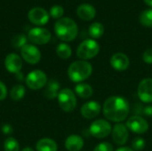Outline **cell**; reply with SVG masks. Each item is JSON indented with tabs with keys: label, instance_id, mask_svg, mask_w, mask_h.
<instances>
[{
	"label": "cell",
	"instance_id": "6da1fadb",
	"mask_svg": "<svg viewBox=\"0 0 152 151\" xmlns=\"http://www.w3.org/2000/svg\"><path fill=\"white\" fill-rule=\"evenodd\" d=\"M103 114L105 117L112 122H122L129 115L130 105L126 98L121 96H111L103 104Z\"/></svg>",
	"mask_w": 152,
	"mask_h": 151
},
{
	"label": "cell",
	"instance_id": "7a4b0ae2",
	"mask_svg": "<svg viewBox=\"0 0 152 151\" xmlns=\"http://www.w3.org/2000/svg\"><path fill=\"white\" fill-rule=\"evenodd\" d=\"M54 32L56 36L64 42L73 41L78 33L77 23L69 17L59 19L54 24Z\"/></svg>",
	"mask_w": 152,
	"mask_h": 151
},
{
	"label": "cell",
	"instance_id": "3957f363",
	"mask_svg": "<svg viewBox=\"0 0 152 151\" xmlns=\"http://www.w3.org/2000/svg\"><path fill=\"white\" fill-rule=\"evenodd\" d=\"M93 72L91 63L86 61H77L72 62L68 69V76L72 82L81 83L87 79Z\"/></svg>",
	"mask_w": 152,
	"mask_h": 151
},
{
	"label": "cell",
	"instance_id": "277c9868",
	"mask_svg": "<svg viewBox=\"0 0 152 151\" xmlns=\"http://www.w3.org/2000/svg\"><path fill=\"white\" fill-rule=\"evenodd\" d=\"M100 52L99 44L94 39L84 40L77 49V56L82 61L94 58Z\"/></svg>",
	"mask_w": 152,
	"mask_h": 151
},
{
	"label": "cell",
	"instance_id": "5b68a950",
	"mask_svg": "<svg viewBox=\"0 0 152 151\" xmlns=\"http://www.w3.org/2000/svg\"><path fill=\"white\" fill-rule=\"evenodd\" d=\"M60 108L65 112H71L77 107V98L74 92L69 88L61 89L57 96Z\"/></svg>",
	"mask_w": 152,
	"mask_h": 151
},
{
	"label": "cell",
	"instance_id": "8992f818",
	"mask_svg": "<svg viewBox=\"0 0 152 151\" xmlns=\"http://www.w3.org/2000/svg\"><path fill=\"white\" fill-rule=\"evenodd\" d=\"M47 76L46 74L40 69H35L30 71L26 78V85L31 90H39L45 87L47 84Z\"/></svg>",
	"mask_w": 152,
	"mask_h": 151
},
{
	"label": "cell",
	"instance_id": "52a82bcc",
	"mask_svg": "<svg viewBox=\"0 0 152 151\" xmlns=\"http://www.w3.org/2000/svg\"><path fill=\"white\" fill-rule=\"evenodd\" d=\"M112 128L110 124L104 119H98L93 122L89 127L90 134L97 139H103L110 135Z\"/></svg>",
	"mask_w": 152,
	"mask_h": 151
},
{
	"label": "cell",
	"instance_id": "ba28073f",
	"mask_svg": "<svg viewBox=\"0 0 152 151\" xmlns=\"http://www.w3.org/2000/svg\"><path fill=\"white\" fill-rule=\"evenodd\" d=\"M51 37V32L44 28H33L28 33V39L35 44H45Z\"/></svg>",
	"mask_w": 152,
	"mask_h": 151
},
{
	"label": "cell",
	"instance_id": "9c48e42d",
	"mask_svg": "<svg viewBox=\"0 0 152 151\" xmlns=\"http://www.w3.org/2000/svg\"><path fill=\"white\" fill-rule=\"evenodd\" d=\"M20 54L22 59L31 65L38 63L41 60V53L39 49L31 44H25L20 49Z\"/></svg>",
	"mask_w": 152,
	"mask_h": 151
},
{
	"label": "cell",
	"instance_id": "30bf717a",
	"mask_svg": "<svg viewBox=\"0 0 152 151\" xmlns=\"http://www.w3.org/2000/svg\"><path fill=\"white\" fill-rule=\"evenodd\" d=\"M126 125L128 130H130L131 132L137 133V134L145 133L149 130L148 122L139 115H134V116L131 117L127 120Z\"/></svg>",
	"mask_w": 152,
	"mask_h": 151
},
{
	"label": "cell",
	"instance_id": "8fae6325",
	"mask_svg": "<svg viewBox=\"0 0 152 151\" xmlns=\"http://www.w3.org/2000/svg\"><path fill=\"white\" fill-rule=\"evenodd\" d=\"M28 17L31 23L37 26L45 25L49 20L48 12L42 7H34L30 9L28 13Z\"/></svg>",
	"mask_w": 152,
	"mask_h": 151
},
{
	"label": "cell",
	"instance_id": "7c38bea8",
	"mask_svg": "<svg viewBox=\"0 0 152 151\" xmlns=\"http://www.w3.org/2000/svg\"><path fill=\"white\" fill-rule=\"evenodd\" d=\"M138 96L141 101L146 103L152 102V78H144L142 79L137 89Z\"/></svg>",
	"mask_w": 152,
	"mask_h": 151
},
{
	"label": "cell",
	"instance_id": "4fadbf2b",
	"mask_svg": "<svg viewBox=\"0 0 152 151\" xmlns=\"http://www.w3.org/2000/svg\"><path fill=\"white\" fill-rule=\"evenodd\" d=\"M112 139L117 145H125L129 138V130L126 125L123 124H117L114 125L111 131Z\"/></svg>",
	"mask_w": 152,
	"mask_h": 151
},
{
	"label": "cell",
	"instance_id": "5bb4252c",
	"mask_svg": "<svg viewBox=\"0 0 152 151\" xmlns=\"http://www.w3.org/2000/svg\"><path fill=\"white\" fill-rule=\"evenodd\" d=\"M4 67L10 73L16 74L20 72L22 68V60L20 56L14 53H9L4 59Z\"/></svg>",
	"mask_w": 152,
	"mask_h": 151
},
{
	"label": "cell",
	"instance_id": "9a60e30c",
	"mask_svg": "<svg viewBox=\"0 0 152 151\" xmlns=\"http://www.w3.org/2000/svg\"><path fill=\"white\" fill-rule=\"evenodd\" d=\"M102 111V106L99 102L91 101L86 102L80 109L81 115L86 119H93L100 115Z\"/></svg>",
	"mask_w": 152,
	"mask_h": 151
},
{
	"label": "cell",
	"instance_id": "2e32d148",
	"mask_svg": "<svg viewBox=\"0 0 152 151\" xmlns=\"http://www.w3.org/2000/svg\"><path fill=\"white\" fill-rule=\"evenodd\" d=\"M110 65L117 71H124L128 69L130 65V60L126 54L123 53H114L110 58Z\"/></svg>",
	"mask_w": 152,
	"mask_h": 151
},
{
	"label": "cell",
	"instance_id": "e0dca14e",
	"mask_svg": "<svg viewBox=\"0 0 152 151\" xmlns=\"http://www.w3.org/2000/svg\"><path fill=\"white\" fill-rule=\"evenodd\" d=\"M77 15L83 20H91L96 15V9L90 4H82L77 9Z\"/></svg>",
	"mask_w": 152,
	"mask_h": 151
},
{
	"label": "cell",
	"instance_id": "ac0fdd59",
	"mask_svg": "<svg viewBox=\"0 0 152 151\" xmlns=\"http://www.w3.org/2000/svg\"><path fill=\"white\" fill-rule=\"evenodd\" d=\"M64 145L68 151H80L84 147V140L77 134H71L65 140Z\"/></svg>",
	"mask_w": 152,
	"mask_h": 151
},
{
	"label": "cell",
	"instance_id": "d6986e66",
	"mask_svg": "<svg viewBox=\"0 0 152 151\" xmlns=\"http://www.w3.org/2000/svg\"><path fill=\"white\" fill-rule=\"evenodd\" d=\"M60 84L57 80L55 79H51L49 82H47L45 91H44V95L45 98L49 100H53L57 98L59 93H60Z\"/></svg>",
	"mask_w": 152,
	"mask_h": 151
},
{
	"label": "cell",
	"instance_id": "ffe728a7",
	"mask_svg": "<svg viewBox=\"0 0 152 151\" xmlns=\"http://www.w3.org/2000/svg\"><path fill=\"white\" fill-rule=\"evenodd\" d=\"M37 151H57L58 145L53 139L42 138L36 144Z\"/></svg>",
	"mask_w": 152,
	"mask_h": 151
},
{
	"label": "cell",
	"instance_id": "44dd1931",
	"mask_svg": "<svg viewBox=\"0 0 152 151\" xmlns=\"http://www.w3.org/2000/svg\"><path fill=\"white\" fill-rule=\"evenodd\" d=\"M75 93L82 99H88L94 93L93 87L86 83H79L75 87Z\"/></svg>",
	"mask_w": 152,
	"mask_h": 151
},
{
	"label": "cell",
	"instance_id": "7402d4cb",
	"mask_svg": "<svg viewBox=\"0 0 152 151\" xmlns=\"http://www.w3.org/2000/svg\"><path fill=\"white\" fill-rule=\"evenodd\" d=\"M26 93V89L22 85H16L12 87L10 91V97L13 101H20Z\"/></svg>",
	"mask_w": 152,
	"mask_h": 151
},
{
	"label": "cell",
	"instance_id": "603a6c76",
	"mask_svg": "<svg viewBox=\"0 0 152 151\" xmlns=\"http://www.w3.org/2000/svg\"><path fill=\"white\" fill-rule=\"evenodd\" d=\"M88 33L93 38H100L104 33V27L101 22H94L90 25Z\"/></svg>",
	"mask_w": 152,
	"mask_h": 151
},
{
	"label": "cell",
	"instance_id": "cb8c5ba5",
	"mask_svg": "<svg viewBox=\"0 0 152 151\" xmlns=\"http://www.w3.org/2000/svg\"><path fill=\"white\" fill-rule=\"evenodd\" d=\"M56 53H57V55L61 59L67 60V59H69L71 56L72 50H71L70 46L68 44H66V43H61L56 47Z\"/></svg>",
	"mask_w": 152,
	"mask_h": 151
},
{
	"label": "cell",
	"instance_id": "d4e9b609",
	"mask_svg": "<svg viewBox=\"0 0 152 151\" xmlns=\"http://www.w3.org/2000/svg\"><path fill=\"white\" fill-rule=\"evenodd\" d=\"M140 22L144 27L152 28V8L147 9L141 13Z\"/></svg>",
	"mask_w": 152,
	"mask_h": 151
},
{
	"label": "cell",
	"instance_id": "484cf974",
	"mask_svg": "<svg viewBox=\"0 0 152 151\" xmlns=\"http://www.w3.org/2000/svg\"><path fill=\"white\" fill-rule=\"evenodd\" d=\"M4 151H20V144L18 141L13 137H8L4 142Z\"/></svg>",
	"mask_w": 152,
	"mask_h": 151
},
{
	"label": "cell",
	"instance_id": "4316f807",
	"mask_svg": "<svg viewBox=\"0 0 152 151\" xmlns=\"http://www.w3.org/2000/svg\"><path fill=\"white\" fill-rule=\"evenodd\" d=\"M27 36L23 34L15 35L12 39V44L15 48H22L25 44H27Z\"/></svg>",
	"mask_w": 152,
	"mask_h": 151
},
{
	"label": "cell",
	"instance_id": "83f0119b",
	"mask_svg": "<svg viewBox=\"0 0 152 151\" xmlns=\"http://www.w3.org/2000/svg\"><path fill=\"white\" fill-rule=\"evenodd\" d=\"M146 146V142L142 137H136L132 142V149L134 151H142Z\"/></svg>",
	"mask_w": 152,
	"mask_h": 151
},
{
	"label": "cell",
	"instance_id": "f1b7e54d",
	"mask_svg": "<svg viewBox=\"0 0 152 151\" xmlns=\"http://www.w3.org/2000/svg\"><path fill=\"white\" fill-rule=\"evenodd\" d=\"M63 13H64V9L61 5L55 4V5L52 6L50 9V15L54 19H58V20L61 19L62 17Z\"/></svg>",
	"mask_w": 152,
	"mask_h": 151
},
{
	"label": "cell",
	"instance_id": "f546056e",
	"mask_svg": "<svg viewBox=\"0 0 152 151\" xmlns=\"http://www.w3.org/2000/svg\"><path fill=\"white\" fill-rule=\"evenodd\" d=\"M113 146L109 143V142H102L100 144H98L95 148L94 151H113Z\"/></svg>",
	"mask_w": 152,
	"mask_h": 151
},
{
	"label": "cell",
	"instance_id": "4dcf8cb0",
	"mask_svg": "<svg viewBox=\"0 0 152 151\" xmlns=\"http://www.w3.org/2000/svg\"><path fill=\"white\" fill-rule=\"evenodd\" d=\"M142 61L147 64H152V48L147 49L142 54Z\"/></svg>",
	"mask_w": 152,
	"mask_h": 151
},
{
	"label": "cell",
	"instance_id": "1f68e13d",
	"mask_svg": "<svg viewBox=\"0 0 152 151\" xmlns=\"http://www.w3.org/2000/svg\"><path fill=\"white\" fill-rule=\"evenodd\" d=\"M8 92H7V88L5 86V85L0 81V101H4L6 97H7Z\"/></svg>",
	"mask_w": 152,
	"mask_h": 151
},
{
	"label": "cell",
	"instance_id": "d6a6232c",
	"mask_svg": "<svg viewBox=\"0 0 152 151\" xmlns=\"http://www.w3.org/2000/svg\"><path fill=\"white\" fill-rule=\"evenodd\" d=\"M1 130H2V132H3V133H4V134H6V135H9V134H11V133H12V132H13L12 127L9 124H4V125L2 126Z\"/></svg>",
	"mask_w": 152,
	"mask_h": 151
},
{
	"label": "cell",
	"instance_id": "836d02e7",
	"mask_svg": "<svg viewBox=\"0 0 152 151\" xmlns=\"http://www.w3.org/2000/svg\"><path fill=\"white\" fill-rule=\"evenodd\" d=\"M142 114L145 115L146 117H152V106L151 105H149V106H146L143 108L142 109Z\"/></svg>",
	"mask_w": 152,
	"mask_h": 151
},
{
	"label": "cell",
	"instance_id": "e575fe53",
	"mask_svg": "<svg viewBox=\"0 0 152 151\" xmlns=\"http://www.w3.org/2000/svg\"><path fill=\"white\" fill-rule=\"evenodd\" d=\"M15 76H16V79L18 80V81H23L25 78H24V76H23V74L20 71V72H18V73H16L15 74Z\"/></svg>",
	"mask_w": 152,
	"mask_h": 151
},
{
	"label": "cell",
	"instance_id": "d590c367",
	"mask_svg": "<svg viewBox=\"0 0 152 151\" xmlns=\"http://www.w3.org/2000/svg\"><path fill=\"white\" fill-rule=\"evenodd\" d=\"M116 151H134L133 149L131 148H128V147H121V148H118Z\"/></svg>",
	"mask_w": 152,
	"mask_h": 151
},
{
	"label": "cell",
	"instance_id": "8d00e7d4",
	"mask_svg": "<svg viewBox=\"0 0 152 151\" xmlns=\"http://www.w3.org/2000/svg\"><path fill=\"white\" fill-rule=\"evenodd\" d=\"M143 1H144V3H145L147 5L151 6L152 8V0H143Z\"/></svg>",
	"mask_w": 152,
	"mask_h": 151
},
{
	"label": "cell",
	"instance_id": "74e56055",
	"mask_svg": "<svg viewBox=\"0 0 152 151\" xmlns=\"http://www.w3.org/2000/svg\"><path fill=\"white\" fill-rule=\"evenodd\" d=\"M21 151H35L32 148H29V147H27V148H24Z\"/></svg>",
	"mask_w": 152,
	"mask_h": 151
}]
</instances>
